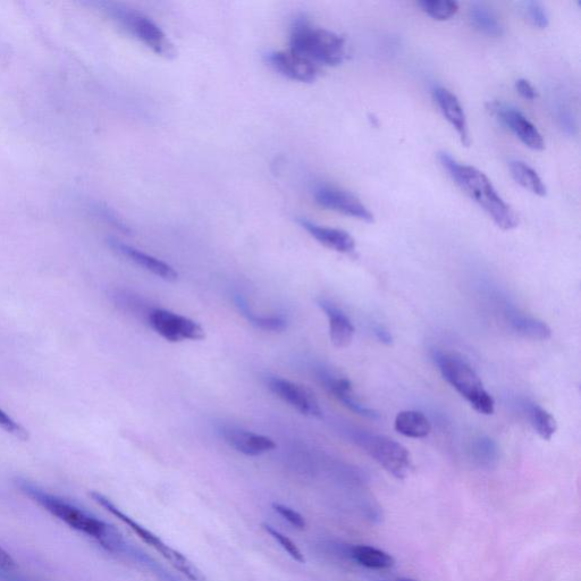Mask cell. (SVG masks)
Wrapping results in <instances>:
<instances>
[{
  "mask_svg": "<svg viewBox=\"0 0 581 581\" xmlns=\"http://www.w3.org/2000/svg\"><path fill=\"white\" fill-rule=\"evenodd\" d=\"M15 484L25 496L37 503L39 507L70 528L92 538L106 551L113 553L116 546L123 540L124 537L115 527L92 516L91 513L77 507V505L60 498V496L42 490L27 479L18 478Z\"/></svg>",
  "mask_w": 581,
  "mask_h": 581,
  "instance_id": "1",
  "label": "cell"
},
{
  "mask_svg": "<svg viewBox=\"0 0 581 581\" xmlns=\"http://www.w3.org/2000/svg\"><path fill=\"white\" fill-rule=\"evenodd\" d=\"M440 163L458 187L467 193L470 199L483 208L493 222L504 231L516 229L519 218L513 209L495 190L487 176L477 168L456 161L451 155L441 153Z\"/></svg>",
  "mask_w": 581,
  "mask_h": 581,
  "instance_id": "2",
  "label": "cell"
},
{
  "mask_svg": "<svg viewBox=\"0 0 581 581\" xmlns=\"http://www.w3.org/2000/svg\"><path fill=\"white\" fill-rule=\"evenodd\" d=\"M290 46L291 52L307 58L317 66H338L347 56L345 40L338 33L315 28L305 18L294 21Z\"/></svg>",
  "mask_w": 581,
  "mask_h": 581,
  "instance_id": "3",
  "label": "cell"
},
{
  "mask_svg": "<svg viewBox=\"0 0 581 581\" xmlns=\"http://www.w3.org/2000/svg\"><path fill=\"white\" fill-rule=\"evenodd\" d=\"M436 365L446 382L465 398L478 414L490 416L494 412L495 402L484 384L466 360L453 353L437 351L434 353Z\"/></svg>",
  "mask_w": 581,
  "mask_h": 581,
  "instance_id": "4",
  "label": "cell"
},
{
  "mask_svg": "<svg viewBox=\"0 0 581 581\" xmlns=\"http://www.w3.org/2000/svg\"><path fill=\"white\" fill-rule=\"evenodd\" d=\"M92 499L97 502L100 507H103L106 511L111 513L114 517L121 520L123 524L128 526L132 532L138 535L143 542L150 545L157 552L161 553L163 557L170 561L172 566L178 569L185 577H188L191 581H206L201 572L193 566V564L184 557L182 553L176 551L170 545L163 542L162 538H159L154 533H151L149 529L138 524L136 520L126 515L120 508L106 498L105 495L98 492L90 493Z\"/></svg>",
  "mask_w": 581,
  "mask_h": 581,
  "instance_id": "5",
  "label": "cell"
},
{
  "mask_svg": "<svg viewBox=\"0 0 581 581\" xmlns=\"http://www.w3.org/2000/svg\"><path fill=\"white\" fill-rule=\"evenodd\" d=\"M355 442L395 478L404 479L411 473L410 452L390 437L360 433L355 437Z\"/></svg>",
  "mask_w": 581,
  "mask_h": 581,
  "instance_id": "6",
  "label": "cell"
},
{
  "mask_svg": "<svg viewBox=\"0 0 581 581\" xmlns=\"http://www.w3.org/2000/svg\"><path fill=\"white\" fill-rule=\"evenodd\" d=\"M114 13L115 18L132 36L140 40L158 56H162L166 60H173L178 55L170 38L148 16L132 10H123V8L115 10Z\"/></svg>",
  "mask_w": 581,
  "mask_h": 581,
  "instance_id": "7",
  "label": "cell"
},
{
  "mask_svg": "<svg viewBox=\"0 0 581 581\" xmlns=\"http://www.w3.org/2000/svg\"><path fill=\"white\" fill-rule=\"evenodd\" d=\"M148 323L168 342L200 341L206 338L205 330L200 324L170 310H150Z\"/></svg>",
  "mask_w": 581,
  "mask_h": 581,
  "instance_id": "8",
  "label": "cell"
},
{
  "mask_svg": "<svg viewBox=\"0 0 581 581\" xmlns=\"http://www.w3.org/2000/svg\"><path fill=\"white\" fill-rule=\"evenodd\" d=\"M268 389L300 414L311 418H322L321 404L313 391L308 387L285 380L282 377L267 378Z\"/></svg>",
  "mask_w": 581,
  "mask_h": 581,
  "instance_id": "9",
  "label": "cell"
},
{
  "mask_svg": "<svg viewBox=\"0 0 581 581\" xmlns=\"http://www.w3.org/2000/svg\"><path fill=\"white\" fill-rule=\"evenodd\" d=\"M266 64L272 70L293 81L313 83L319 75V66L307 58L291 52H271L265 55Z\"/></svg>",
  "mask_w": 581,
  "mask_h": 581,
  "instance_id": "10",
  "label": "cell"
},
{
  "mask_svg": "<svg viewBox=\"0 0 581 581\" xmlns=\"http://www.w3.org/2000/svg\"><path fill=\"white\" fill-rule=\"evenodd\" d=\"M317 204L324 208L334 210L345 216L357 218V220L373 223L374 215L352 193L332 187H319L315 191Z\"/></svg>",
  "mask_w": 581,
  "mask_h": 581,
  "instance_id": "11",
  "label": "cell"
},
{
  "mask_svg": "<svg viewBox=\"0 0 581 581\" xmlns=\"http://www.w3.org/2000/svg\"><path fill=\"white\" fill-rule=\"evenodd\" d=\"M493 111L502 124L507 126L526 147L536 151L545 148L541 132L518 109L496 104Z\"/></svg>",
  "mask_w": 581,
  "mask_h": 581,
  "instance_id": "12",
  "label": "cell"
},
{
  "mask_svg": "<svg viewBox=\"0 0 581 581\" xmlns=\"http://www.w3.org/2000/svg\"><path fill=\"white\" fill-rule=\"evenodd\" d=\"M319 378H321V382L325 389L330 392L335 399H338L344 407H347L349 410L355 412V414L361 417L372 420L380 419V414H378L376 410L365 406V403H362L358 399L348 378L334 375L333 373L326 372V370H322V372L319 373Z\"/></svg>",
  "mask_w": 581,
  "mask_h": 581,
  "instance_id": "13",
  "label": "cell"
},
{
  "mask_svg": "<svg viewBox=\"0 0 581 581\" xmlns=\"http://www.w3.org/2000/svg\"><path fill=\"white\" fill-rule=\"evenodd\" d=\"M221 435L232 449L244 454V456L258 457L276 449V444L272 439L246 431V429L224 426L221 428Z\"/></svg>",
  "mask_w": 581,
  "mask_h": 581,
  "instance_id": "14",
  "label": "cell"
},
{
  "mask_svg": "<svg viewBox=\"0 0 581 581\" xmlns=\"http://www.w3.org/2000/svg\"><path fill=\"white\" fill-rule=\"evenodd\" d=\"M433 97L445 120L457 131L462 145L468 147L470 137L467 117L457 96L448 89L437 87L433 91Z\"/></svg>",
  "mask_w": 581,
  "mask_h": 581,
  "instance_id": "15",
  "label": "cell"
},
{
  "mask_svg": "<svg viewBox=\"0 0 581 581\" xmlns=\"http://www.w3.org/2000/svg\"><path fill=\"white\" fill-rule=\"evenodd\" d=\"M108 243L109 246L119 252V254L133 261V263L139 267L146 269L147 272L161 277V279L167 282H175L179 279L178 272H176L171 265L165 263V261L145 254V252L133 248L129 246V244H125L119 240L111 239Z\"/></svg>",
  "mask_w": 581,
  "mask_h": 581,
  "instance_id": "16",
  "label": "cell"
},
{
  "mask_svg": "<svg viewBox=\"0 0 581 581\" xmlns=\"http://www.w3.org/2000/svg\"><path fill=\"white\" fill-rule=\"evenodd\" d=\"M317 305L321 307L330 324V338L334 347L343 349L349 347L355 336V326L344 311L333 302L326 299H318Z\"/></svg>",
  "mask_w": 581,
  "mask_h": 581,
  "instance_id": "17",
  "label": "cell"
},
{
  "mask_svg": "<svg viewBox=\"0 0 581 581\" xmlns=\"http://www.w3.org/2000/svg\"><path fill=\"white\" fill-rule=\"evenodd\" d=\"M298 223L303 230H306L311 237L323 244L326 248L341 252V254H352L356 250V241L353 240L348 232L318 225L306 220V218H300Z\"/></svg>",
  "mask_w": 581,
  "mask_h": 581,
  "instance_id": "18",
  "label": "cell"
},
{
  "mask_svg": "<svg viewBox=\"0 0 581 581\" xmlns=\"http://www.w3.org/2000/svg\"><path fill=\"white\" fill-rule=\"evenodd\" d=\"M395 431L410 439H424L432 431L431 421L416 410H406L399 412L394 421Z\"/></svg>",
  "mask_w": 581,
  "mask_h": 581,
  "instance_id": "19",
  "label": "cell"
},
{
  "mask_svg": "<svg viewBox=\"0 0 581 581\" xmlns=\"http://www.w3.org/2000/svg\"><path fill=\"white\" fill-rule=\"evenodd\" d=\"M509 322L512 330L526 339L534 341H546L552 336L549 325L534 317L525 316L519 313H510Z\"/></svg>",
  "mask_w": 581,
  "mask_h": 581,
  "instance_id": "20",
  "label": "cell"
},
{
  "mask_svg": "<svg viewBox=\"0 0 581 581\" xmlns=\"http://www.w3.org/2000/svg\"><path fill=\"white\" fill-rule=\"evenodd\" d=\"M349 555L352 560H355L360 564V566L368 569H390L395 563L391 554L378 550L373 546L358 545L350 547Z\"/></svg>",
  "mask_w": 581,
  "mask_h": 581,
  "instance_id": "21",
  "label": "cell"
},
{
  "mask_svg": "<svg viewBox=\"0 0 581 581\" xmlns=\"http://www.w3.org/2000/svg\"><path fill=\"white\" fill-rule=\"evenodd\" d=\"M469 20L473 27L488 37H500L503 35V27L498 16L490 7L474 3L469 8Z\"/></svg>",
  "mask_w": 581,
  "mask_h": 581,
  "instance_id": "22",
  "label": "cell"
},
{
  "mask_svg": "<svg viewBox=\"0 0 581 581\" xmlns=\"http://www.w3.org/2000/svg\"><path fill=\"white\" fill-rule=\"evenodd\" d=\"M122 557L150 571L158 581H181L163 567L162 564H159L154 558H151L148 553L133 544H126Z\"/></svg>",
  "mask_w": 581,
  "mask_h": 581,
  "instance_id": "23",
  "label": "cell"
},
{
  "mask_svg": "<svg viewBox=\"0 0 581 581\" xmlns=\"http://www.w3.org/2000/svg\"><path fill=\"white\" fill-rule=\"evenodd\" d=\"M510 172L513 180H515L522 188L538 197H545L547 189L541 176L533 170L532 167L524 162L513 161L510 163Z\"/></svg>",
  "mask_w": 581,
  "mask_h": 581,
  "instance_id": "24",
  "label": "cell"
},
{
  "mask_svg": "<svg viewBox=\"0 0 581 581\" xmlns=\"http://www.w3.org/2000/svg\"><path fill=\"white\" fill-rule=\"evenodd\" d=\"M235 303L240 313L248 319L250 324L267 332H283L288 327V322L282 317L277 316H258L249 309L248 303L241 296L235 297Z\"/></svg>",
  "mask_w": 581,
  "mask_h": 581,
  "instance_id": "25",
  "label": "cell"
},
{
  "mask_svg": "<svg viewBox=\"0 0 581 581\" xmlns=\"http://www.w3.org/2000/svg\"><path fill=\"white\" fill-rule=\"evenodd\" d=\"M528 416L530 424H532L535 432L545 441H550L555 433L558 431L557 420L538 404H532L528 408Z\"/></svg>",
  "mask_w": 581,
  "mask_h": 581,
  "instance_id": "26",
  "label": "cell"
},
{
  "mask_svg": "<svg viewBox=\"0 0 581 581\" xmlns=\"http://www.w3.org/2000/svg\"><path fill=\"white\" fill-rule=\"evenodd\" d=\"M418 5L429 18L436 21H448L459 11L458 3L452 0H423Z\"/></svg>",
  "mask_w": 581,
  "mask_h": 581,
  "instance_id": "27",
  "label": "cell"
},
{
  "mask_svg": "<svg viewBox=\"0 0 581 581\" xmlns=\"http://www.w3.org/2000/svg\"><path fill=\"white\" fill-rule=\"evenodd\" d=\"M263 528L267 534L271 535L274 540L279 543L286 552H288L292 559L301 563L305 562V557H303L299 547L294 544L288 536L283 535L279 530H276L267 524H263Z\"/></svg>",
  "mask_w": 581,
  "mask_h": 581,
  "instance_id": "28",
  "label": "cell"
},
{
  "mask_svg": "<svg viewBox=\"0 0 581 581\" xmlns=\"http://www.w3.org/2000/svg\"><path fill=\"white\" fill-rule=\"evenodd\" d=\"M475 457L484 465H491V463L498 457V448L493 440L488 437H481L474 445Z\"/></svg>",
  "mask_w": 581,
  "mask_h": 581,
  "instance_id": "29",
  "label": "cell"
},
{
  "mask_svg": "<svg viewBox=\"0 0 581 581\" xmlns=\"http://www.w3.org/2000/svg\"><path fill=\"white\" fill-rule=\"evenodd\" d=\"M524 11L527 19L534 27L545 29L549 25L550 19L545 7L538 2H527L524 5Z\"/></svg>",
  "mask_w": 581,
  "mask_h": 581,
  "instance_id": "30",
  "label": "cell"
},
{
  "mask_svg": "<svg viewBox=\"0 0 581 581\" xmlns=\"http://www.w3.org/2000/svg\"><path fill=\"white\" fill-rule=\"evenodd\" d=\"M0 427L4 429L8 434L13 435L16 439L21 441L29 440V432L22 425L15 421L10 415L0 409Z\"/></svg>",
  "mask_w": 581,
  "mask_h": 581,
  "instance_id": "31",
  "label": "cell"
},
{
  "mask_svg": "<svg viewBox=\"0 0 581 581\" xmlns=\"http://www.w3.org/2000/svg\"><path fill=\"white\" fill-rule=\"evenodd\" d=\"M274 510L279 513V515L286 521H289L293 527L298 529H303L306 527V520L303 518L299 512L292 510L289 507H285L282 504H274Z\"/></svg>",
  "mask_w": 581,
  "mask_h": 581,
  "instance_id": "32",
  "label": "cell"
},
{
  "mask_svg": "<svg viewBox=\"0 0 581 581\" xmlns=\"http://www.w3.org/2000/svg\"><path fill=\"white\" fill-rule=\"evenodd\" d=\"M516 89L519 95L527 100H534L537 97V92L532 86V83L526 79H519L516 82Z\"/></svg>",
  "mask_w": 581,
  "mask_h": 581,
  "instance_id": "33",
  "label": "cell"
},
{
  "mask_svg": "<svg viewBox=\"0 0 581 581\" xmlns=\"http://www.w3.org/2000/svg\"><path fill=\"white\" fill-rule=\"evenodd\" d=\"M15 568L16 562L12 558V555L0 546V571L11 572Z\"/></svg>",
  "mask_w": 581,
  "mask_h": 581,
  "instance_id": "34",
  "label": "cell"
},
{
  "mask_svg": "<svg viewBox=\"0 0 581 581\" xmlns=\"http://www.w3.org/2000/svg\"><path fill=\"white\" fill-rule=\"evenodd\" d=\"M374 334L377 340L385 345H391L393 343V336L384 325L376 324L374 326Z\"/></svg>",
  "mask_w": 581,
  "mask_h": 581,
  "instance_id": "35",
  "label": "cell"
},
{
  "mask_svg": "<svg viewBox=\"0 0 581 581\" xmlns=\"http://www.w3.org/2000/svg\"><path fill=\"white\" fill-rule=\"evenodd\" d=\"M398 581H415V580H411V579H404V578H402V579H399Z\"/></svg>",
  "mask_w": 581,
  "mask_h": 581,
  "instance_id": "36",
  "label": "cell"
}]
</instances>
